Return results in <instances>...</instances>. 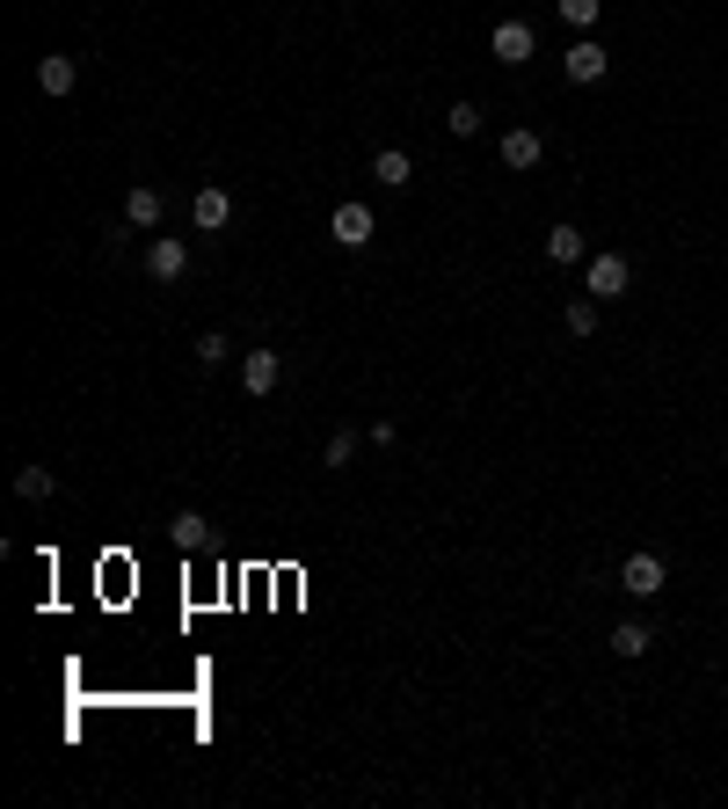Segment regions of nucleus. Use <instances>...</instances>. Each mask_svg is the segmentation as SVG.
Returning a JSON list of instances; mask_svg holds the SVG:
<instances>
[{"label":"nucleus","mask_w":728,"mask_h":809,"mask_svg":"<svg viewBox=\"0 0 728 809\" xmlns=\"http://www.w3.org/2000/svg\"><path fill=\"white\" fill-rule=\"evenodd\" d=\"M409 153H401V147H379V153H372V183H387V190H401V183H409Z\"/></svg>","instance_id":"nucleus-13"},{"label":"nucleus","mask_w":728,"mask_h":809,"mask_svg":"<svg viewBox=\"0 0 728 809\" xmlns=\"http://www.w3.org/2000/svg\"><path fill=\"white\" fill-rule=\"evenodd\" d=\"M350 452H357V438H350V431H336V438L321 445V460H328V466H350Z\"/></svg>","instance_id":"nucleus-20"},{"label":"nucleus","mask_w":728,"mask_h":809,"mask_svg":"<svg viewBox=\"0 0 728 809\" xmlns=\"http://www.w3.org/2000/svg\"><path fill=\"white\" fill-rule=\"evenodd\" d=\"M561 66H568V80H576V88H590V80H605V74H612V51L598 45V37H576Z\"/></svg>","instance_id":"nucleus-2"},{"label":"nucleus","mask_w":728,"mask_h":809,"mask_svg":"<svg viewBox=\"0 0 728 809\" xmlns=\"http://www.w3.org/2000/svg\"><path fill=\"white\" fill-rule=\"evenodd\" d=\"M488 51H495L503 66H525V59L539 51V37H532V23H517V15H510V23H495V29H488Z\"/></svg>","instance_id":"nucleus-1"},{"label":"nucleus","mask_w":728,"mask_h":809,"mask_svg":"<svg viewBox=\"0 0 728 809\" xmlns=\"http://www.w3.org/2000/svg\"><path fill=\"white\" fill-rule=\"evenodd\" d=\"M547 256H554V263H590V241H582L576 226H554V234H547Z\"/></svg>","instance_id":"nucleus-14"},{"label":"nucleus","mask_w":728,"mask_h":809,"mask_svg":"<svg viewBox=\"0 0 728 809\" xmlns=\"http://www.w3.org/2000/svg\"><path fill=\"white\" fill-rule=\"evenodd\" d=\"M663 576H670V569H663V555H627V562H619L627 598H655V590H663Z\"/></svg>","instance_id":"nucleus-7"},{"label":"nucleus","mask_w":728,"mask_h":809,"mask_svg":"<svg viewBox=\"0 0 728 809\" xmlns=\"http://www.w3.org/2000/svg\"><path fill=\"white\" fill-rule=\"evenodd\" d=\"M649 627H641V620H619V627H612V649H619V657H649Z\"/></svg>","instance_id":"nucleus-15"},{"label":"nucleus","mask_w":728,"mask_h":809,"mask_svg":"<svg viewBox=\"0 0 728 809\" xmlns=\"http://www.w3.org/2000/svg\"><path fill=\"white\" fill-rule=\"evenodd\" d=\"M568 336H598V299H568Z\"/></svg>","instance_id":"nucleus-17"},{"label":"nucleus","mask_w":728,"mask_h":809,"mask_svg":"<svg viewBox=\"0 0 728 809\" xmlns=\"http://www.w3.org/2000/svg\"><path fill=\"white\" fill-rule=\"evenodd\" d=\"M452 139H474V132H481V110H474V102H452Z\"/></svg>","instance_id":"nucleus-19"},{"label":"nucleus","mask_w":728,"mask_h":809,"mask_svg":"<svg viewBox=\"0 0 728 809\" xmlns=\"http://www.w3.org/2000/svg\"><path fill=\"white\" fill-rule=\"evenodd\" d=\"M226 350H234V344H226V336H218V328H212V336H197V365H218V358H226Z\"/></svg>","instance_id":"nucleus-21"},{"label":"nucleus","mask_w":728,"mask_h":809,"mask_svg":"<svg viewBox=\"0 0 728 809\" xmlns=\"http://www.w3.org/2000/svg\"><path fill=\"white\" fill-rule=\"evenodd\" d=\"M277 379H285V358H277V350H248L241 358V387L248 394H277Z\"/></svg>","instance_id":"nucleus-8"},{"label":"nucleus","mask_w":728,"mask_h":809,"mask_svg":"<svg viewBox=\"0 0 728 809\" xmlns=\"http://www.w3.org/2000/svg\"><path fill=\"white\" fill-rule=\"evenodd\" d=\"M554 8H561V23H568V29H590V23H598V8H605V0H554Z\"/></svg>","instance_id":"nucleus-18"},{"label":"nucleus","mask_w":728,"mask_h":809,"mask_svg":"<svg viewBox=\"0 0 728 809\" xmlns=\"http://www.w3.org/2000/svg\"><path fill=\"white\" fill-rule=\"evenodd\" d=\"M328 234H336V248H364L372 234H379V220H372V204H336Z\"/></svg>","instance_id":"nucleus-6"},{"label":"nucleus","mask_w":728,"mask_h":809,"mask_svg":"<svg viewBox=\"0 0 728 809\" xmlns=\"http://www.w3.org/2000/svg\"><path fill=\"white\" fill-rule=\"evenodd\" d=\"M51 489H59V482H51V466H23V474H15V496H29V503H45Z\"/></svg>","instance_id":"nucleus-16"},{"label":"nucleus","mask_w":728,"mask_h":809,"mask_svg":"<svg viewBox=\"0 0 728 809\" xmlns=\"http://www.w3.org/2000/svg\"><path fill=\"white\" fill-rule=\"evenodd\" d=\"M183 270H190V248L175 241V234H153V248H146V277H153V285H175Z\"/></svg>","instance_id":"nucleus-4"},{"label":"nucleus","mask_w":728,"mask_h":809,"mask_svg":"<svg viewBox=\"0 0 728 809\" xmlns=\"http://www.w3.org/2000/svg\"><path fill=\"white\" fill-rule=\"evenodd\" d=\"M161 212H168V204H161V190H153V183H139V190H124V226H161Z\"/></svg>","instance_id":"nucleus-9"},{"label":"nucleus","mask_w":728,"mask_h":809,"mask_svg":"<svg viewBox=\"0 0 728 809\" xmlns=\"http://www.w3.org/2000/svg\"><path fill=\"white\" fill-rule=\"evenodd\" d=\"M73 80H80V66H73L66 51H51V59H37V88H45V96H73Z\"/></svg>","instance_id":"nucleus-11"},{"label":"nucleus","mask_w":728,"mask_h":809,"mask_svg":"<svg viewBox=\"0 0 728 809\" xmlns=\"http://www.w3.org/2000/svg\"><path fill=\"white\" fill-rule=\"evenodd\" d=\"M168 533H175V547H183V555H197V547H212V518H204V511H175Z\"/></svg>","instance_id":"nucleus-12"},{"label":"nucleus","mask_w":728,"mask_h":809,"mask_svg":"<svg viewBox=\"0 0 728 809\" xmlns=\"http://www.w3.org/2000/svg\"><path fill=\"white\" fill-rule=\"evenodd\" d=\"M190 220H197V234H226V226H234V197L218 190V183H204V190L190 197Z\"/></svg>","instance_id":"nucleus-5"},{"label":"nucleus","mask_w":728,"mask_h":809,"mask_svg":"<svg viewBox=\"0 0 728 809\" xmlns=\"http://www.w3.org/2000/svg\"><path fill=\"white\" fill-rule=\"evenodd\" d=\"M582 293H590V299H627V256H590Z\"/></svg>","instance_id":"nucleus-3"},{"label":"nucleus","mask_w":728,"mask_h":809,"mask_svg":"<svg viewBox=\"0 0 728 809\" xmlns=\"http://www.w3.org/2000/svg\"><path fill=\"white\" fill-rule=\"evenodd\" d=\"M495 153H503V169H517V175H525V169H539L547 139H539V132H503V147H495Z\"/></svg>","instance_id":"nucleus-10"}]
</instances>
